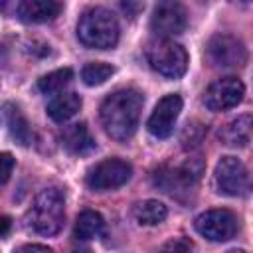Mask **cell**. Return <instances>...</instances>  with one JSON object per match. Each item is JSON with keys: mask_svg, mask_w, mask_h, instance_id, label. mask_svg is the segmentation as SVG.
<instances>
[{"mask_svg": "<svg viewBox=\"0 0 253 253\" xmlns=\"http://www.w3.org/2000/svg\"><path fill=\"white\" fill-rule=\"evenodd\" d=\"M142 105L144 99L136 89H119L105 97L101 103V123L105 132L119 142L128 140L138 126Z\"/></svg>", "mask_w": 253, "mask_h": 253, "instance_id": "6da1fadb", "label": "cell"}, {"mask_svg": "<svg viewBox=\"0 0 253 253\" xmlns=\"http://www.w3.org/2000/svg\"><path fill=\"white\" fill-rule=\"evenodd\" d=\"M65 221V198L57 188L42 190L26 213L28 227L38 235H55Z\"/></svg>", "mask_w": 253, "mask_h": 253, "instance_id": "7a4b0ae2", "label": "cell"}, {"mask_svg": "<svg viewBox=\"0 0 253 253\" xmlns=\"http://www.w3.org/2000/svg\"><path fill=\"white\" fill-rule=\"evenodd\" d=\"M77 38L87 47L111 49L119 42V22L113 12L105 8H91L79 18Z\"/></svg>", "mask_w": 253, "mask_h": 253, "instance_id": "3957f363", "label": "cell"}, {"mask_svg": "<svg viewBox=\"0 0 253 253\" xmlns=\"http://www.w3.org/2000/svg\"><path fill=\"white\" fill-rule=\"evenodd\" d=\"M146 59L154 71L168 79H178L186 73L188 67V53L186 49L172 42L170 38H160L146 47Z\"/></svg>", "mask_w": 253, "mask_h": 253, "instance_id": "277c9868", "label": "cell"}, {"mask_svg": "<svg viewBox=\"0 0 253 253\" xmlns=\"http://www.w3.org/2000/svg\"><path fill=\"white\" fill-rule=\"evenodd\" d=\"M188 26V12L180 0H158L150 18V28L160 38L178 36Z\"/></svg>", "mask_w": 253, "mask_h": 253, "instance_id": "5b68a950", "label": "cell"}, {"mask_svg": "<svg viewBox=\"0 0 253 253\" xmlns=\"http://www.w3.org/2000/svg\"><path fill=\"white\" fill-rule=\"evenodd\" d=\"M206 51H208L210 63L215 67H221V69H235L247 61L245 45L229 34H215L208 42Z\"/></svg>", "mask_w": 253, "mask_h": 253, "instance_id": "8992f818", "label": "cell"}, {"mask_svg": "<svg viewBox=\"0 0 253 253\" xmlns=\"http://www.w3.org/2000/svg\"><path fill=\"white\" fill-rule=\"evenodd\" d=\"M130 174H132V168L128 162L121 158H107L89 170L85 182L95 192H107L126 184L130 180Z\"/></svg>", "mask_w": 253, "mask_h": 253, "instance_id": "52a82bcc", "label": "cell"}, {"mask_svg": "<svg viewBox=\"0 0 253 253\" xmlns=\"http://www.w3.org/2000/svg\"><path fill=\"white\" fill-rule=\"evenodd\" d=\"M204 164L200 158H188L186 162L172 166V168H160V172H156V184L168 192V194H178V192H186L190 190L202 176Z\"/></svg>", "mask_w": 253, "mask_h": 253, "instance_id": "ba28073f", "label": "cell"}, {"mask_svg": "<svg viewBox=\"0 0 253 253\" xmlns=\"http://www.w3.org/2000/svg\"><path fill=\"white\" fill-rule=\"evenodd\" d=\"M196 231L208 241L221 243L235 235L237 217L229 210H208L196 217Z\"/></svg>", "mask_w": 253, "mask_h": 253, "instance_id": "9c48e42d", "label": "cell"}, {"mask_svg": "<svg viewBox=\"0 0 253 253\" xmlns=\"http://www.w3.org/2000/svg\"><path fill=\"white\" fill-rule=\"evenodd\" d=\"M245 95V87L237 77H221L213 81L204 95V105L210 111H227L241 103Z\"/></svg>", "mask_w": 253, "mask_h": 253, "instance_id": "30bf717a", "label": "cell"}, {"mask_svg": "<svg viewBox=\"0 0 253 253\" xmlns=\"http://www.w3.org/2000/svg\"><path fill=\"white\" fill-rule=\"evenodd\" d=\"M180 111H182V97L176 93L164 95L156 103L152 115L148 117V123H146L148 132L156 138H168L174 130V125H176Z\"/></svg>", "mask_w": 253, "mask_h": 253, "instance_id": "8fae6325", "label": "cell"}, {"mask_svg": "<svg viewBox=\"0 0 253 253\" xmlns=\"http://www.w3.org/2000/svg\"><path fill=\"white\" fill-rule=\"evenodd\" d=\"M213 178L217 192L225 196H239L247 186V170L243 162L235 156H223L215 166Z\"/></svg>", "mask_w": 253, "mask_h": 253, "instance_id": "7c38bea8", "label": "cell"}, {"mask_svg": "<svg viewBox=\"0 0 253 253\" xmlns=\"http://www.w3.org/2000/svg\"><path fill=\"white\" fill-rule=\"evenodd\" d=\"M57 0H20L18 2V18L26 24H43L53 20L59 14Z\"/></svg>", "mask_w": 253, "mask_h": 253, "instance_id": "4fadbf2b", "label": "cell"}, {"mask_svg": "<svg viewBox=\"0 0 253 253\" xmlns=\"http://www.w3.org/2000/svg\"><path fill=\"white\" fill-rule=\"evenodd\" d=\"M61 144L67 152L75 156H83L95 150V138L91 136L85 123H75V125L65 126L61 132Z\"/></svg>", "mask_w": 253, "mask_h": 253, "instance_id": "5bb4252c", "label": "cell"}, {"mask_svg": "<svg viewBox=\"0 0 253 253\" xmlns=\"http://www.w3.org/2000/svg\"><path fill=\"white\" fill-rule=\"evenodd\" d=\"M253 136V115H239L219 128V140L225 146H245Z\"/></svg>", "mask_w": 253, "mask_h": 253, "instance_id": "9a60e30c", "label": "cell"}, {"mask_svg": "<svg viewBox=\"0 0 253 253\" xmlns=\"http://www.w3.org/2000/svg\"><path fill=\"white\" fill-rule=\"evenodd\" d=\"M2 117H4V123L8 126V132L10 136L22 144V146H28L32 142V128H30V123L26 121V117L22 115L20 107H16L14 103H4L2 107Z\"/></svg>", "mask_w": 253, "mask_h": 253, "instance_id": "2e32d148", "label": "cell"}, {"mask_svg": "<svg viewBox=\"0 0 253 253\" xmlns=\"http://www.w3.org/2000/svg\"><path fill=\"white\" fill-rule=\"evenodd\" d=\"M79 109H81V97L73 91H67L55 95L47 103V117L55 123H65L71 117H75Z\"/></svg>", "mask_w": 253, "mask_h": 253, "instance_id": "e0dca14e", "label": "cell"}, {"mask_svg": "<svg viewBox=\"0 0 253 253\" xmlns=\"http://www.w3.org/2000/svg\"><path fill=\"white\" fill-rule=\"evenodd\" d=\"M103 233H105V219H103V215L99 211L85 210V211H81L77 215L73 235L79 241H91L95 237H101Z\"/></svg>", "mask_w": 253, "mask_h": 253, "instance_id": "ac0fdd59", "label": "cell"}, {"mask_svg": "<svg viewBox=\"0 0 253 253\" xmlns=\"http://www.w3.org/2000/svg\"><path fill=\"white\" fill-rule=\"evenodd\" d=\"M132 215H134L136 223H140V225H158L166 219L168 210L158 200H144L134 206Z\"/></svg>", "mask_w": 253, "mask_h": 253, "instance_id": "d6986e66", "label": "cell"}, {"mask_svg": "<svg viewBox=\"0 0 253 253\" xmlns=\"http://www.w3.org/2000/svg\"><path fill=\"white\" fill-rule=\"evenodd\" d=\"M73 77V71L69 67H63V69H55L47 75H43L40 81H38V89L45 95H53V93H59Z\"/></svg>", "mask_w": 253, "mask_h": 253, "instance_id": "ffe728a7", "label": "cell"}, {"mask_svg": "<svg viewBox=\"0 0 253 253\" xmlns=\"http://www.w3.org/2000/svg\"><path fill=\"white\" fill-rule=\"evenodd\" d=\"M113 73H115L113 65L103 63V61H93V63H87V65L81 69V79H83L85 85L95 87V85L105 83Z\"/></svg>", "mask_w": 253, "mask_h": 253, "instance_id": "44dd1931", "label": "cell"}, {"mask_svg": "<svg viewBox=\"0 0 253 253\" xmlns=\"http://www.w3.org/2000/svg\"><path fill=\"white\" fill-rule=\"evenodd\" d=\"M121 6L128 18H136L144 10V0H121Z\"/></svg>", "mask_w": 253, "mask_h": 253, "instance_id": "7402d4cb", "label": "cell"}, {"mask_svg": "<svg viewBox=\"0 0 253 253\" xmlns=\"http://www.w3.org/2000/svg\"><path fill=\"white\" fill-rule=\"evenodd\" d=\"M0 162H2V184H6L8 178H10V174H12V168H14V158L8 152H4L2 158H0Z\"/></svg>", "mask_w": 253, "mask_h": 253, "instance_id": "603a6c76", "label": "cell"}, {"mask_svg": "<svg viewBox=\"0 0 253 253\" xmlns=\"http://www.w3.org/2000/svg\"><path fill=\"white\" fill-rule=\"evenodd\" d=\"M164 249H182V251H188V249H192V243L190 241H172V243H166Z\"/></svg>", "mask_w": 253, "mask_h": 253, "instance_id": "cb8c5ba5", "label": "cell"}, {"mask_svg": "<svg viewBox=\"0 0 253 253\" xmlns=\"http://www.w3.org/2000/svg\"><path fill=\"white\" fill-rule=\"evenodd\" d=\"M20 251H45V253H49L51 247H47V245H38V243H30V245L20 247Z\"/></svg>", "mask_w": 253, "mask_h": 253, "instance_id": "d4e9b609", "label": "cell"}, {"mask_svg": "<svg viewBox=\"0 0 253 253\" xmlns=\"http://www.w3.org/2000/svg\"><path fill=\"white\" fill-rule=\"evenodd\" d=\"M8 229H10V217L4 215V217H2V231H0V235L4 237V235L8 233Z\"/></svg>", "mask_w": 253, "mask_h": 253, "instance_id": "484cf974", "label": "cell"}, {"mask_svg": "<svg viewBox=\"0 0 253 253\" xmlns=\"http://www.w3.org/2000/svg\"><path fill=\"white\" fill-rule=\"evenodd\" d=\"M233 2H237V4H243V6H245V4H249L251 0H233Z\"/></svg>", "mask_w": 253, "mask_h": 253, "instance_id": "4316f807", "label": "cell"}, {"mask_svg": "<svg viewBox=\"0 0 253 253\" xmlns=\"http://www.w3.org/2000/svg\"><path fill=\"white\" fill-rule=\"evenodd\" d=\"M8 4V0H2V6H6Z\"/></svg>", "mask_w": 253, "mask_h": 253, "instance_id": "83f0119b", "label": "cell"}]
</instances>
